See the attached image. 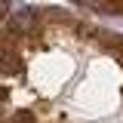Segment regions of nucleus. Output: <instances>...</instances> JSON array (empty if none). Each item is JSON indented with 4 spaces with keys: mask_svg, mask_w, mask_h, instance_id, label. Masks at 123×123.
<instances>
[{
    "mask_svg": "<svg viewBox=\"0 0 123 123\" xmlns=\"http://www.w3.org/2000/svg\"><path fill=\"white\" fill-rule=\"evenodd\" d=\"M12 123H37L34 111H12Z\"/></svg>",
    "mask_w": 123,
    "mask_h": 123,
    "instance_id": "obj_1",
    "label": "nucleus"
}]
</instances>
